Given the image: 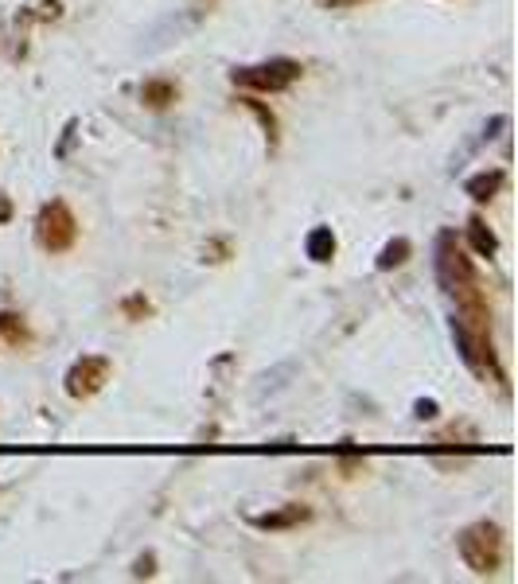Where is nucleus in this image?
<instances>
[{
    "mask_svg": "<svg viewBox=\"0 0 518 584\" xmlns=\"http://www.w3.org/2000/svg\"><path fill=\"white\" fill-rule=\"evenodd\" d=\"M437 280L441 288L456 296V304L468 300H484V280H479V269L472 265V257L460 245L452 230H444L437 238Z\"/></svg>",
    "mask_w": 518,
    "mask_h": 584,
    "instance_id": "obj_1",
    "label": "nucleus"
},
{
    "mask_svg": "<svg viewBox=\"0 0 518 584\" xmlns=\"http://www.w3.org/2000/svg\"><path fill=\"white\" fill-rule=\"evenodd\" d=\"M456 549H460L464 565L476 572V577H496L507 561V534H503L499 522H472L456 534Z\"/></svg>",
    "mask_w": 518,
    "mask_h": 584,
    "instance_id": "obj_2",
    "label": "nucleus"
},
{
    "mask_svg": "<svg viewBox=\"0 0 518 584\" xmlns=\"http://www.w3.org/2000/svg\"><path fill=\"white\" fill-rule=\"evenodd\" d=\"M452 339H456V350L460 358L468 362V370L484 382H499L507 390V374L499 367V350L491 343V327H479V323H468L460 315H452Z\"/></svg>",
    "mask_w": 518,
    "mask_h": 584,
    "instance_id": "obj_3",
    "label": "nucleus"
},
{
    "mask_svg": "<svg viewBox=\"0 0 518 584\" xmlns=\"http://www.w3.org/2000/svg\"><path fill=\"white\" fill-rule=\"evenodd\" d=\"M300 75H304V66L297 58H269V63L230 70V82L242 90H254V93H281V90L297 86Z\"/></svg>",
    "mask_w": 518,
    "mask_h": 584,
    "instance_id": "obj_4",
    "label": "nucleus"
},
{
    "mask_svg": "<svg viewBox=\"0 0 518 584\" xmlns=\"http://www.w3.org/2000/svg\"><path fill=\"white\" fill-rule=\"evenodd\" d=\"M35 238L47 253H67L70 245L78 242V218L75 210H70L63 199H51V203L40 207V215H35Z\"/></svg>",
    "mask_w": 518,
    "mask_h": 584,
    "instance_id": "obj_5",
    "label": "nucleus"
},
{
    "mask_svg": "<svg viewBox=\"0 0 518 584\" xmlns=\"http://www.w3.org/2000/svg\"><path fill=\"white\" fill-rule=\"evenodd\" d=\"M110 374H113V362L110 358L82 355V358L70 362V370H67V378H63V390L75 397V402H86V397H94L105 382H110Z\"/></svg>",
    "mask_w": 518,
    "mask_h": 584,
    "instance_id": "obj_6",
    "label": "nucleus"
},
{
    "mask_svg": "<svg viewBox=\"0 0 518 584\" xmlns=\"http://www.w3.org/2000/svg\"><path fill=\"white\" fill-rule=\"evenodd\" d=\"M250 522H254V530H269V534H277V530H297V526L312 522V507H304V502H285V507H277V510L254 514Z\"/></svg>",
    "mask_w": 518,
    "mask_h": 584,
    "instance_id": "obj_7",
    "label": "nucleus"
},
{
    "mask_svg": "<svg viewBox=\"0 0 518 584\" xmlns=\"http://www.w3.org/2000/svg\"><path fill=\"white\" fill-rule=\"evenodd\" d=\"M503 183H507V172H503V168H487V172L472 175V180L464 183V191L472 195L476 203H487V199H496L503 191Z\"/></svg>",
    "mask_w": 518,
    "mask_h": 584,
    "instance_id": "obj_8",
    "label": "nucleus"
},
{
    "mask_svg": "<svg viewBox=\"0 0 518 584\" xmlns=\"http://www.w3.org/2000/svg\"><path fill=\"white\" fill-rule=\"evenodd\" d=\"M140 102H145L148 110H168V105L180 102V86L168 78H148L145 86H140Z\"/></svg>",
    "mask_w": 518,
    "mask_h": 584,
    "instance_id": "obj_9",
    "label": "nucleus"
},
{
    "mask_svg": "<svg viewBox=\"0 0 518 584\" xmlns=\"http://www.w3.org/2000/svg\"><path fill=\"white\" fill-rule=\"evenodd\" d=\"M468 245H472L476 257H496L499 253V238H496V230L487 226V218H479V215L468 218Z\"/></svg>",
    "mask_w": 518,
    "mask_h": 584,
    "instance_id": "obj_10",
    "label": "nucleus"
},
{
    "mask_svg": "<svg viewBox=\"0 0 518 584\" xmlns=\"http://www.w3.org/2000/svg\"><path fill=\"white\" fill-rule=\"evenodd\" d=\"M304 253H308L316 265L332 261V257H335V234H332V226H316L308 234V242H304Z\"/></svg>",
    "mask_w": 518,
    "mask_h": 584,
    "instance_id": "obj_11",
    "label": "nucleus"
},
{
    "mask_svg": "<svg viewBox=\"0 0 518 584\" xmlns=\"http://www.w3.org/2000/svg\"><path fill=\"white\" fill-rule=\"evenodd\" d=\"M0 335H4V343L16 347V350L20 347H31V327L16 312H0Z\"/></svg>",
    "mask_w": 518,
    "mask_h": 584,
    "instance_id": "obj_12",
    "label": "nucleus"
},
{
    "mask_svg": "<svg viewBox=\"0 0 518 584\" xmlns=\"http://www.w3.org/2000/svg\"><path fill=\"white\" fill-rule=\"evenodd\" d=\"M409 253H414V242H409V238H394V242H386L379 250L374 265H379L382 273H390V269H402L409 261Z\"/></svg>",
    "mask_w": 518,
    "mask_h": 584,
    "instance_id": "obj_13",
    "label": "nucleus"
},
{
    "mask_svg": "<svg viewBox=\"0 0 518 584\" xmlns=\"http://www.w3.org/2000/svg\"><path fill=\"white\" fill-rule=\"evenodd\" d=\"M242 105H246V110H250L254 117H257V121H262V128H265V137H269V145H277V140H281V133H277V117H273V110H269V105L265 102H257L254 98V93H246V98H242Z\"/></svg>",
    "mask_w": 518,
    "mask_h": 584,
    "instance_id": "obj_14",
    "label": "nucleus"
},
{
    "mask_svg": "<svg viewBox=\"0 0 518 584\" xmlns=\"http://www.w3.org/2000/svg\"><path fill=\"white\" fill-rule=\"evenodd\" d=\"M121 312L129 315V320H145V315L152 312V304H148V300L137 292V296H125V300H121Z\"/></svg>",
    "mask_w": 518,
    "mask_h": 584,
    "instance_id": "obj_15",
    "label": "nucleus"
},
{
    "mask_svg": "<svg viewBox=\"0 0 518 584\" xmlns=\"http://www.w3.org/2000/svg\"><path fill=\"white\" fill-rule=\"evenodd\" d=\"M75 137H78V121L70 117V121L63 125V137H58V145H55V156H58V160L70 156V145H75Z\"/></svg>",
    "mask_w": 518,
    "mask_h": 584,
    "instance_id": "obj_16",
    "label": "nucleus"
},
{
    "mask_svg": "<svg viewBox=\"0 0 518 584\" xmlns=\"http://www.w3.org/2000/svg\"><path fill=\"white\" fill-rule=\"evenodd\" d=\"M414 417L417 420H437L441 417V405L433 402V397H417V402H414Z\"/></svg>",
    "mask_w": 518,
    "mask_h": 584,
    "instance_id": "obj_17",
    "label": "nucleus"
},
{
    "mask_svg": "<svg viewBox=\"0 0 518 584\" xmlns=\"http://www.w3.org/2000/svg\"><path fill=\"white\" fill-rule=\"evenodd\" d=\"M133 577L145 580V577H156V553H140L133 561Z\"/></svg>",
    "mask_w": 518,
    "mask_h": 584,
    "instance_id": "obj_18",
    "label": "nucleus"
},
{
    "mask_svg": "<svg viewBox=\"0 0 518 584\" xmlns=\"http://www.w3.org/2000/svg\"><path fill=\"white\" fill-rule=\"evenodd\" d=\"M63 16V4H58V0H43L40 4V20H58Z\"/></svg>",
    "mask_w": 518,
    "mask_h": 584,
    "instance_id": "obj_19",
    "label": "nucleus"
},
{
    "mask_svg": "<svg viewBox=\"0 0 518 584\" xmlns=\"http://www.w3.org/2000/svg\"><path fill=\"white\" fill-rule=\"evenodd\" d=\"M227 253H230L227 242H210L207 245V261H227Z\"/></svg>",
    "mask_w": 518,
    "mask_h": 584,
    "instance_id": "obj_20",
    "label": "nucleus"
},
{
    "mask_svg": "<svg viewBox=\"0 0 518 584\" xmlns=\"http://www.w3.org/2000/svg\"><path fill=\"white\" fill-rule=\"evenodd\" d=\"M499 128H507V117H491V121L484 125V140H491V137H499Z\"/></svg>",
    "mask_w": 518,
    "mask_h": 584,
    "instance_id": "obj_21",
    "label": "nucleus"
},
{
    "mask_svg": "<svg viewBox=\"0 0 518 584\" xmlns=\"http://www.w3.org/2000/svg\"><path fill=\"white\" fill-rule=\"evenodd\" d=\"M327 8H359V4H367V0H324Z\"/></svg>",
    "mask_w": 518,
    "mask_h": 584,
    "instance_id": "obj_22",
    "label": "nucleus"
},
{
    "mask_svg": "<svg viewBox=\"0 0 518 584\" xmlns=\"http://www.w3.org/2000/svg\"><path fill=\"white\" fill-rule=\"evenodd\" d=\"M8 218H12V199L0 195V222H8Z\"/></svg>",
    "mask_w": 518,
    "mask_h": 584,
    "instance_id": "obj_23",
    "label": "nucleus"
}]
</instances>
